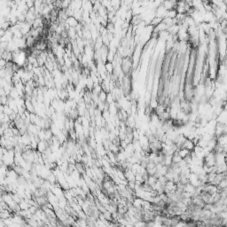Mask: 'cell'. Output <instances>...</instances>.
<instances>
[{
	"instance_id": "1",
	"label": "cell",
	"mask_w": 227,
	"mask_h": 227,
	"mask_svg": "<svg viewBox=\"0 0 227 227\" xmlns=\"http://www.w3.org/2000/svg\"><path fill=\"white\" fill-rule=\"evenodd\" d=\"M195 146H196V145L194 144V142L192 141V140H191V139H187L186 140H185V142H184V148L187 149V150L190 151V152H192L193 150H194Z\"/></svg>"
}]
</instances>
